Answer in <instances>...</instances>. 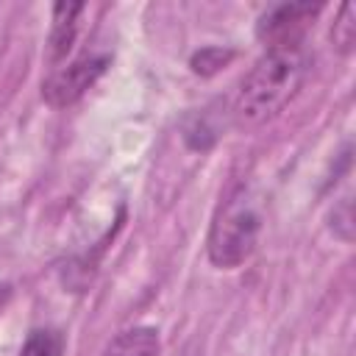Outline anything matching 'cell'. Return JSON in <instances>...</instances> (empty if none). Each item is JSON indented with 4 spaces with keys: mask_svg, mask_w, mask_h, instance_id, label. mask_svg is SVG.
<instances>
[{
    "mask_svg": "<svg viewBox=\"0 0 356 356\" xmlns=\"http://www.w3.org/2000/svg\"><path fill=\"white\" fill-rule=\"evenodd\" d=\"M312 70L306 44L267 47L264 56L245 72L231 103V120L239 131H256L275 120L300 92Z\"/></svg>",
    "mask_w": 356,
    "mask_h": 356,
    "instance_id": "1",
    "label": "cell"
},
{
    "mask_svg": "<svg viewBox=\"0 0 356 356\" xmlns=\"http://www.w3.org/2000/svg\"><path fill=\"white\" fill-rule=\"evenodd\" d=\"M261 225H264L261 197L256 195L253 186L234 184L220 200L209 225V236H206L209 261L217 270L242 267L256 253Z\"/></svg>",
    "mask_w": 356,
    "mask_h": 356,
    "instance_id": "2",
    "label": "cell"
},
{
    "mask_svg": "<svg viewBox=\"0 0 356 356\" xmlns=\"http://www.w3.org/2000/svg\"><path fill=\"white\" fill-rule=\"evenodd\" d=\"M111 53L106 50H81L75 58L58 64L50 70V75L42 83V97L50 108H67L78 103L95 83L97 78L108 70Z\"/></svg>",
    "mask_w": 356,
    "mask_h": 356,
    "instance_id": "3",
    "label": "cell"
},
{
    "mask_svg": "<svg viewBox=\"0 0 356 356\" xmlns=\"http://www.w3.org/2000/svg\"><path fill=\"white\" fill-rule=\"evenodd\" d=\"M323 3H278L270 6L259 22L256 36L264 47H295L306 44V33L320 17Z\"/></svg>",
    "mask_w": 356,
    "mask_h": 356,
    "instance_id": "4",
    "label": "cell"
},
{
    "mask_svg": "<svg viewBox=\"0 0 356 356\" xmlns=\"http://www.w3.org/2000/svg\"><path fill=\"white\" fill-rule=\"evenodd\" d=\"M86 11L83 3H56L53 6V17H50V33H47V44H44V58L53 67L64 64L67 56L72 53L75 42H78V17Z\"/></svg>",
    "mask_w": 356,
    "mask_h": 356,
    "instance_id": "5",
    "label": "cell"
},
{
    "mask_svg": "<svg viewBox=\"0 0 356 356\" xmlns=\"http://www.w3.org/2000/svg\"><path fill=\"white\" fill-rule=\"evenodd\" d=\"M161 337L153 325H134L108 339L100 356H159Z\"/></svg>",
    "mask_w": 356,
    "mask_h": 356,
    "instance_id": "6",
    "label": "cell"
},
{
    "mask_svg": "<svg viewBox=\"0 0 356 356\" xmlns=\"http://www.w3.org/2000/svg\"><path fill=\"white\" fill-rule=\"evenodd\" d=\"M67 339L58 328H33L19 348V356H64Z\"/></svg>",
    "mask_w": 356,
    "mask_h": 356,
    "instance_id": "7",
    "label": "cell"
},
{
    "mask_svg": "<svg viewBox=\"0 0 356 356\" xmlns=\"http://www.w3.org/2000/svg\"><path fill=\"white\" fill-rule=\"evenodd\" d=\"M234 56H236V53H234L231 47L209 44V47H200V50L192 53L189 67H192L195 75H200V78H211V75H217L222 67H228V64L234 61Z\"/></svg>",
    "mask_w": 356,
    "mask_h": 356,
    "instance_id": "8",
    "label": "cell"
},
{
    "mask_svg": "<svg viewBox=\"0 0 356 356\" xmlns=\"http://www.w3.org/2000/svg\"><path fill=\"white\" fill-rule=\"evenodd\" d=\"M331 42L339 53H350L356 42V8L353 3H345L337 14V22L331 28Z\"/></svg>",
    "mask_w": 356,
    "mask_h": 356,
    "instance_id": "9",
    "label": "cell"
},
{
    "mask_svg": "<svg viewBox=\"0 0 356 356\" xmlns=\"http://www.w3.org/2000/svg\"><path fill=\"white\" fill-rule=\"evenodd\" d=\"M331 231L334 236H339L342 242L353 239V214H350V195L339 197L334 203V214H331Z\"/></svg>",
    "mask_w": 356,
    "mask_h": 356,
    "instance_id": "10",
    "label": "cell"
}]
</instances>
